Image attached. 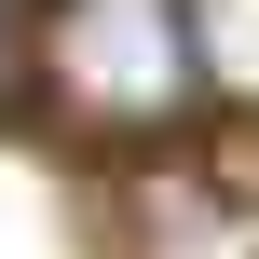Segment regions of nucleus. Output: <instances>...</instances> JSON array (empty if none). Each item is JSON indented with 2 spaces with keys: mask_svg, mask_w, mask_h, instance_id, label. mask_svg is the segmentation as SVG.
Returning <instances> with one entry per match:
<instances>
[{
  "mask_svg": "<svg viewBox=\"0 0 259 259\" xmlns=\"http://www.w3.org/2000/svg\"><path fill=\"white\" fill-rule=\"evenodd\" d=\"M55 68H68L82 123H164L191 96L178 0H55Z\"/></svg>",
  "mask_w": 259,
  "mask_h": 259,
  "instance_id": "f257e3e1",
  "label": "nucleus"
},
{
  "mask_svg": "<svg viewBox=\"0 0 259 259\" xmlns=\"http://www.w3.org/2000/svg\"><path fill=\"white\" fill-rule=\"evenodd\" d=\"M178 55L219 96H259V0H178Z\"/></svg>",
  "mask_w": 259,
  "mask_h": 259,
  "instance_id": "f03ea898",
  "label": "nucleus"
},
{
  "mask_svg": "<svg viewBox=\"0 0 259 259\" xmlns=\"http://www.w3.org/2000/svg\"><path fill=\"white\" fill-rule=\"evenodd\" d=\"M0 82H14V0H0Z\"/></svg>",
  "mask_w": 259,
  "mask_h": 259,
  "instance_id": "7ed1b4c3",
  "label": "nucleus"
}]
</instances>
